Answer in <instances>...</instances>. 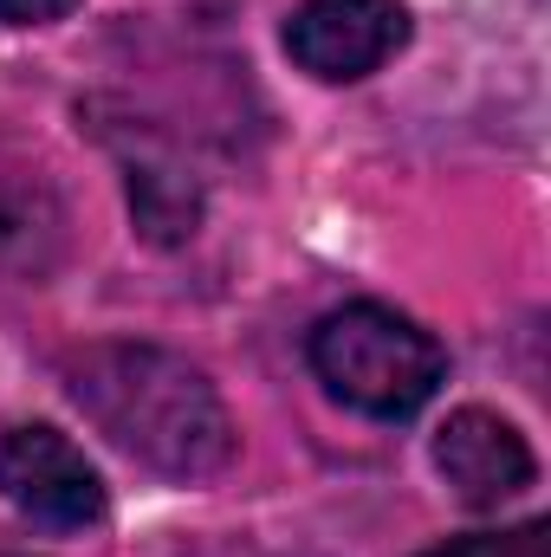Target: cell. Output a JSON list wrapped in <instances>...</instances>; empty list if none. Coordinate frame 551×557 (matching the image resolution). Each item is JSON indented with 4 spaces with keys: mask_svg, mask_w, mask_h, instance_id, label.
Instances as JSON below:
<instances>
[{
    "mask_svg": "<svg viewBox=\"0 0 551 557\" xmlns=\"http://www.w3.org/2000/svg\"><path fill=\"white\" fill-rule=\"evenodd\" d=\"M415 20L403 0H298L285 20V52L318 85H357L409 46Z\"/></svg>",
    "mask_w": 551,
    "mask_h": 557,
    "instance_id": "cell-4",
    "label": "cell"
},
{
    "mask_svg": "<svg viewBox=\"0 0 551 557\" xmlns=\"http://www.w3.org/2000/svg\"><path fill=\"white\" fill-rule=\"evenodd\" d=\"M0 499L46 532H85L111 506L105 473L85 460V447L46 421H20L0 434Z\"/></svg>",
    "mask_w": 551,
    "mask_h": 557,
    "instance_id": "cell-3",
    "label": "cell"
},
{
    "mask_svg": "<svg viewBox=\"0 0 551 557\" xmlns=\"http://www.w3.org/2000/svg\"><path fill=\"white\" fill-rule=\"evenodd\" d=\"M78 0H0V26H52L65 20Z\"/></svg>",
    "mask_w": 551,
    "mask_h": 557,
    "instance_id": "cell-8",
    "label": "cell"
},
{
    "mask_svg": "<svg viewBox=\"0 0 551 557\" xmlns=\"http://www.w3.org/2000/svg\"><path fill=\"white\" fill-rule=\"evenodd\" d=\"M311 370L344 409L370 421H409L448 383V350L415 318L377 305V298H357V305H338L331 318H318Z\"/></svg>",
    "mask_w": 551,
    "mask_h": 557,
    "instance_id": "cell-2",
    "label": "cell"
},
{
    "mask_svg": "<svg viewBox=\"0 0 551 557\" xmlns=\"http://www.w3.org/2000/svg\"><path fill=\"white\" fill-rule=\"evenodd\" d=\"M131 208H137V227L156 247L188 240L195 221H201V195H195V182H182L175 169H137V175H131Z\"/></svg>",
    "mask_w": 551,
    "mask_h": 557,
    "instance_id": "cell-6",
    "label": "cell"
},
{
    "mask_svg": "<svg viewBox=\"0 0 551 557\" xmlns=\"http://www.w3.org/2000/svg\"><path fill=\"white\" fill-rule=\"evenodd\" d=\"M421 557H551V525L546 519H519L506 532H467V539H441Z\"/></svg>",
    "mask_w": 551,
    "mask_h": 557,
    "instance_id": "cell-7",
    "label": "cell"
},
{
    "mask_svg": "<svg viewBox=\"0 0 551 557\" xmlns=\"http://www.w3.org/2000/svg\"><path fill=\"white\" fill-rule=\"evenodd\" d=\"M65 389L98 434L169 480H208L234 460L221 389L162 344H85L65 357Z\"/></svg>",
    "mask_w": 551,
    "mask_h": 557,
    "instance_id": "cell-1",
    "label": "cell"
},
{
    "mask_svg": "<svg viewBox=\"0 0 551 557\" xmlns=\"http://www.w3.org/2000/svg\"><path fill=\"white\" fill-rule=\"evenodd\" d=\"M434 467L454 486V499L474 506V512H493V506L519 499L539 480V460H532L526 434L493 409H454L441 421L434 428Z\"/></svg>",
    "mask_w": 551,
    "mask_h": 557,
    "instance_id": "cell-5",
    "label": "cell"
}]
</instances>
